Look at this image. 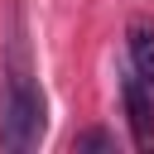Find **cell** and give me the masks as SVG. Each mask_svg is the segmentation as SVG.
I'll use <instances>...</instances> for the list:
<instances>
[{"label": "cell", "mask_w": 154, "mask_h": 154, "mask_svg": "<svg viewBox=\"0 0 154 154\" xmlns=\"http://www.w3.org/2000/svg\"><path fill=\"white\" fill-rule=\"evenodd\" d=\"M43 140V91L24 67V43L10 48V72H5V96H0V144L5 149H34Z\"/></svg>", "instance_id": "obj_1"}, {"label": "cell", "mask_w": 154, "mask_h": 154, "mask_svg": "<svg viewBox=\"0 0 154 154\" xmlns=\"http://www.w3.org/2000/svg\"><path fill=\"white\" fill-rule=\"evenodd\" d=\"M120 101H125V120H130L135 149L154 154V91H149L135 72H125V77H120Z\"/></svg>", "instance_id": "obj_2"}, {"label": "cell", "mask_w": 154, "mask_h": 154, "mask_svg": "<svg viewBox=\"0 0 154 154\" xmlns=\"http://www.w3.org/2000/svg\"><path fill=\"white\" fill-rule=\"evenodd\" d=\"M125 48H130V72L154 91V24H149V19H130Z\"/></svg>", "instance_id": "obj_3"}, {"label": "cell", "mask_w": 154, "mask_h": 154, "mask_svg": "<svg viewBox=\"0 0 154 154\" xmlns=\"http://www.w3.org/2000/svg\"><path fill=\"white\" fill-rule=\"evenodd\" d=\"M82 149H116V140L106 135V130H87V135H77V154Z\"/></svg>", "instance_id": "obj_4"}]
</instances>
